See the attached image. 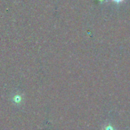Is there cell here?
<instances>
[{"label":"cell","mask_w":130,"mask_h":130,"mask_svg":"<svg viewBox=\"0 0 130 130\" xmlns=\"http://www.w3.org/2000/svg\"><path fill=\"white\" fill-rule=\"evenodd\" d=\"M14 100H15V101H16V102H17V101L18 102V101H19V100H20V98H19V97H16Z\"/></svg>","instance_id":"cell-1"},{"label":"cell","mask_w":130,"mask_h":130,"mask_svg":"<svg viewBox=\"0 0 130 130\" xmlns=\"http://www.w3.org/2000/svg\"><path fill=\"white\" fill-rule=\"evenodd\" d=\"M114 2H123V0H113Z\"/></svg>","instance_id":"cell-2"}]
</instances>
